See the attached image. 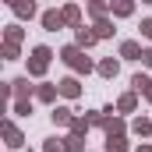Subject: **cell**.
Instances as JSON below:
<instances>
[{
    "mask_svg": "<svg viewBox=\"0 0 152 152\" xmlns=\"http://www.w3.org/2000/svg\"><path fill=\"white\" fill-rule=\"evenodd\" d=\"M46 60H50V50H46V46H39L36 53H32V71H36V75L46 71Z\"/></svg>",
    "mask_w": 152,
    "mask_h": 152,
    "instance_id": "cell-1",
    "label": "cell"
},
{
    "mask_svg": "<svg viewBox=\"0 0 152 152\" xmlns=\"http://www.w3.org/2000/svg\"><path fill=\"white\" fill-rule=\"evenodd\" d=\"M64 57H67V64H75V67H88V60H85V57H78V50H67Z\"/></svg>",
    "mask_w": 152,
    "mask_h": 152,
    "instance_id": "cell-2",
    "label": "cell"
},
{
    "mask_svg": "<svg viewBox=\"0 0 152 152\" xmlns=\"http://www.w3.org/2000/svg\"><path fill=\"white\" fill-rule=\"evenodd\" d=\"M42 21H46V28H60V14H46Z\"/></svg>",
    "mask_w": 152,
    "mask_h": 152,
    "instance_id": "cell-3",
    "label": "cell"
},
{
    "mask_svg": "<svg viewBox=\"0 0 152 152\" xmlns=\"http://www.w3.org/2000/svg\"><path fill=\"white\" fill-rule=\"evenodd\" d=\"M124 57H138V46L134 42H124Z\"/></svg>",
    "mask_w": 152,
    "mask_h": 152,
    "instance_id": "cell-4",
    "label": "cell"
},
{
    "mask_svg": "<svg viewBox=\"0 0 152 152\" xmlns=\"http://www.w3.org/2000/svg\"><path fill=\"white\" fill-rule=\"evenodd\" d=\"M131 11V0H117V14H127Z\"/></svg>",
    "mask_w": 152,
    "mask_h": 152,
    "instance_id": "cell-5",
    "label": "cell"
},
{
    "mask_svg": "<svg viewBox=\"0 0 152 152\" xmlns=\"http://www.w3.org/2000/svg\"><path fill=\"white\" fill-rule=\"evenodd\" d=\"M142 57H145V64H152V50H149V53H142Z\"/></svg>",
    "mask_w": 152,
    "mask_h": 152,
    "instance_id": "cell-6",
    "label": "cell"
},
{
    "mask_svg": "<svg viewBox=\"0 0 152 152\" xmlns=\"http://www.w3.org/2000/svg\"><path fill=\"white\" fill-rule=\"evenodd\" d=\"M142 28H145V32H149V36H152V21H145V25H142Z\"/></svg>",
    "mask_w": 152,
    "mask_h": 152,
    "instance_id": "cell-7",
    "label": "cell"
}]
</instances>
